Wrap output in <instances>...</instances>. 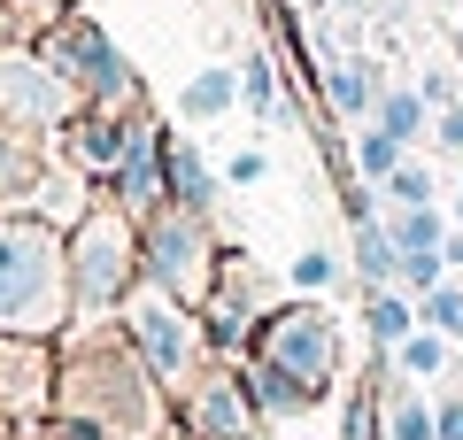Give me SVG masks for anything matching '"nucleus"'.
Listing matches in <instances>:
<instances>
[{
    "label": "nucleus",
    "instance_id": "obj_1",
    "mask_svg": "<svg viewBox=\"0 0 463 440\" xmlns=\"http://www.w3.org/2000/svg\"><path fill=\"white\" fill-rule=\"evenodd\" d=\"M54 356L62 371H54V409L39 440H185L178 394L132 348L124 317H78L54 340Z\"/></svg>",
    "mask_w": 463,
    "mask_h": 440
},
{
    "label": "nucleus",
    "instance_id": "obj_2",
    "mask_svg": "<svg viewBox=\"0 0 463 440\" xmlns=\"http://www.w3.org/2000/svg\"><path fill=\"white\" fill-rule=\"evenodd\" d=\"M70 317V232L32 209L0 216V332L62 340Z\"/></svg>",
    "mask_w": 463,
    "mask_h": 440
},
{
    "label": "nucleus",
    "instance_id": "obj_3",
    "mask_svg": "<svg viewBox=\"0 0 463 440\" xmlns=\"http://www.w3.org/2000/svg\"><path fill=\"white\" fill-rule=\"evenodd\" d=\"M32 47L70 78V93H78V100H100V109H139V100H147V78H139L132 54L109 39V24L85 16V8H70V0L39 16Z\"/></svg>",
    "mask_w": 463,
    "mask_h": 440
},
{
    "label": "nucleus",
    "instance_id": "obj_4",
    "mask_svg": "<svg viewBox=\"0 0 463 440\" xmlns=\"http://www.w3.org/2000/svg\"><path fill=\"white\" fill-rule=\"evenodd\" d=\"M132 286H139V216L116 209V201H93L70 225V310L78 317H116Z\"/></svg>",
    "mask_w": 463,
    "mask_h": 440
},
{
    "label": "nucleus",
    "instance_id": "obj_5",
    "mask_svg": "<svg viewBox=\"0 0 463 440\" xmlns=\"http://www.w3.org/2000/svg\"><path fill=\"white\" fill-rule=\"evenodd\" d=\"M216 263H224V240H216V209H185V201H163V209L139 216V278L163 293H178L185 310H201L216 286Z\"/></svg>",
    "mask_w": 463,
    "mask_h": 440
},
{
    "label": "nucleus",
    "instance_id": "obj_6",
    "mask_svg": "<svg viewBox=\"0 0 463 440\" xmlns=\"http://www.w3.org/2000/svg\"><path fill=\"white\" fill-rule=\"evenodd\" d=\"M248 356L286 363L294 378H309V387L332 402V394H340V378H347V325H340V310H332V301L294 293V301H270V317L255 325Z\"/></svg>",
    "mask_w": 463,
    "mask_h": 440
},
{
    "label": "nucleus",
    "instance_id": "obj_7",
    "mask_svg": "<svg viewBox=\"0 0 463 440\" xmlns=\"http://www.w3.org/2000/svg\"><path fill=\"white\" fill-rule=\"evenodd\" d=\"M124 332H132V348L163 371V387L178 394V387H194V371L209 363V340H201V310H185L178 293H163V286H147L139 278L132 293H124Z\"/></svg>",
    "mask_w": 463,
    "mask_h": 440
},
{
    "label": "nucleus",
    "instance_id": "obj_8",
    "mask_svg": "<svg viewBox=\"0 0 463 440\" xmlns=\"http://www.w3.org/2000/svg\"><path fill=\"white\" fill-rule=\"evenodd\" d=\"M70 116H78V93H70V78L32 47V39L0 47V131H32V139H54Z\"/></svg>",
    "mask_w": 463,
    "mask_h": 440
},
{
    "label": "nucleus",
    "instance_id": "obj_9",
    "mask_svg": "<svg viewBox=\"0 0 463 440\" xmlns=\"http://www.w3.org/2000/svg\"><path fill=\"white\" fill-rule=\"evenodd\" d=\"M263 317H270V278H263V263H255L248 247H224L216 286H209V301H201V340H209V356L240 363Z\"/></svg>",
    "mask_w": 463,
    "mask_h": 440
},
{
    "label": "nucleus",
    "instance_id": "obj_10",
    "mask_svg": "<svg viewBox=\"0 0 463 440\" xmlns=\"http://www.w3.org/2000/svg\"><path fill=\"white\" fill-rule=\"evenodd\" d=\"M178 425L185 440H263V409H255L248 378H240V363L209 356L194 371V387H178Z\"/></svg>",
    "mask_w": 463,
    "mask_h": 440
},
{
    "label": "nucleus",
    "instance_id": "obj_11",
    "mask_svg": "<svg viewBox=\"0 0 463 440\" xmlns=\"http://www.w3.org/2000/svg\"><path fill=\"white\" fill-rule=\"evenodd\" d=\"M100 201H116V209H132V216H147V209L170 201V124L155 109H139L132 139H124V163L109 170Z\"/></svg>",
    "mask_w": 463,
    "mask_h": 440
},
{
    "label": "nucleus",
    "instance_id": "obj_12",
    "mask_svg": "<svg viewBox=\"0 0 463 440\" xmlns=\"http://www.w3.org/2000/svg\"><path fill=\"white\" fill-rule=\"evenodd\" d=\"M139 109H155V100H139ZM139 109H100V100H78V116L54 131V163H70V170H85L93 186H109V170L124 163V139H132Z\"/></svg>",
    "mask_w": 463,
    "mask_h": 440
},
{
    "label": "nucleus",
    "instance_id": "obj_13",
    "mask_svg": "<svg viewBox=\"0 0 463 440\" xmlns=\"http://www.w3.org/2000/svg\"><path fill=\"white\" fill-rule=\"evenodd\" d=\"M54 371H62L54 340H24V332H0V409H8V417L47 425V409H54Z\"/></svg>",
    "mask_w": 463,
    "mask_h": 440
},
{
    "label": "nucleus",
    "instance_id": "obj_14",
    "mask_svg": "<svg viewBox=\"0 0 463 440\" xmlns=\"http://www.w3.org/2000/svg\"><path fill=\"white\" fill-rule=\"evenodd\" d=\"M240 378H248V394H255V409H263L270 425H286V417H309L325 394L309 387V378H294L286 363H270V356H240Z\"/></svg>",
    "mask_w": 463,
    "mask_h": 440
},
{
    "label": "nucleus",
    "instance_id": "obj_15",
    "mask_svg": "<svg viewBox=\"0 0 463 440\" xmlns=\"http://www.w3.org/2000/svg\"><path fill=\"white\" fill-rule=\"evenodd\" d=\"M317 93H325V109H340L347 124H371V109H379V70L364 62V54H332V62H317Z\"/></svg>",
    "mask_w": 463,
    "mask_h": 440
},
{
    "label": "nucleus",
    "instance_id": "obj_16",
    "mask_svg": "<svg viewBox=\"0 0 463 440\" xmlns=\"http://www.w3.org/2000/svg\"><path fill=\"white\" fill-rule=\"evenodd\" d=\"M379 363H394V378H417V387H440V378H456V371H463V348L448 340V332L417 325L410 340H402L394 356H379Z\"/></svg>",
    "mask_w": 463,
    "mask_h": 440
},
{
    "label": "nucleus",
    "instance_id": "obj_17",
    "mask_svg": "<svg viewBox=\"0 0 463 440\" xmlns=\"http://www.w3.org/2000/svg\"><path fill=\"white\" fill-rule=\"evenodd\" d=\"M355 240H347V271H355V286H394V263H402V247H394V232H386V209L379 216H364V225H347Z\"/></svg>",
    "mask_w": 463,
    "mask_h": 440
},
{
    "label": "nucleus",
    "instance_id": "obj_18",
    "mask_svg": "<svg viewBox=\"0 0 463 440\" xmlns=\"http://www.w3.org/2000/svg\"><path fill=\"white\" fill-rule=\"evenodd\" d=\"M417 325H425V317H417V293H402V286H371L364 293V332H371L379 356H394Z\"/></svg>",
    "mask_w": 463,
    "mask_h": 440
},
{
    "label": "nucleus",
    "instance_id": "obj_19",
    "mask_svg": "<svg viewBox=\"0 0 463 440\" xmlns=\"http://www.w3.org/2000/svg\"><path fill=\"white\" fill-rule=\"evenodd\" d=\"M379 425H386V440H440L432 394L417 387V378H402V387H379Z\"/></svg>",
    "mask_w": 463,
    "mask_h": 440
},
{
    "label": "nucleus",
    "instance_id": "obj_20",
    "mask_svg": "<svg viewBox=\"0 0 463 440\" xmlns=\"http://www.w3.org/2000/svg\"><path fill=\"white\" fill-rule=\"evenodd\" d=\"M371 124H379L386 139H402V147H425L432 139V100L417 93V85H386L379 109H371Z\"/></svg>",
    "mask_w": 463,
    "mask_h": 440
},
{
    "label": "nucleus",
    "instance_id": "obj_21",
    "mask_svg": "<svg viewBox=\"0 0 463 440\" xmlns=\"http://www.w3.org/2000/svg\"><path fill=\"white\" fill-rule=\"evenodd\" d=\"M216 186H224V170H209V155L170 131V201H185V209H216Z\"/></svg>",
    "mask_w": 463,
    "mask_h": 440
},
{
    "label": "nucleus",
    "instance_id": "obj_22",
    "mask_svg": "<svg viewBox=\"0 0 463 440\" xmlns=\"http://www.w3.org/2000/svg\"><path fill=\"white\" fill-rule=\"evenodd\" d=\"M232 109H240V70H224V62H209V70L178 93V116H185V124H216V116H232Z\"/></svg>",
    "mask_w": 463,
    "mask_h": 440
},
{
    "label": "nucleus",
    "instance_id": "obj_23",
    "mask_svg": "<svg viewBox=\"0 0 463 440\" xmlns=\"http://www.w3.org/2000/svg\"><path fill=\"white\" fill-rule=\"evenodd\" d=\"M240 109L255 116V124H270V116H286V78H279V62H270L263 47L240 62Z\"/></svg>",
    "mask_w": 463,
    "mask_h": 440
},
{
    "label": "nucleus",
    "instance_id": "obj_24",
    "mask_svg": "<svg viewBox=\"0 0 463 440\" xmlns=\"http://www.w3.org/2000/svg\"><path fill=\"white\" fill-rule=\"evenodd\" d=\"M386 232H394L402 255H417V247H448L456 216H448V201H425V209H386Z\"/></svg>",
    "mask_w": 463,
    "mask_h": 440
},
{
    "label": "nucleus",
    "instance_id": "obj_25",
    "mask_svg": "<svg viewBox=\"0 0 463 440\" xmlns=\"http://www.w3.org/2000/svg\"><path fill=\"white\" fill-rule=\"evenodd\" d=\"M347 278H355V271H347V255H332V247H301V255L286 263V286H294V293H317V301H332Z\"/></svg>",
    "mask_w": 463,
    "mask_h": 440
},
{
    "label": "nucleus",
    "instance_id": "obj_26",
    "mask_svg": "<svg viewBox=\"0 0 463 440\" xmlns=\"http://www.w3.org/2000/svg\"><path fill=\"white\" fill-rule=\"evenodd\" d=\"M402 155H417V147L386 139L379 124H355V131H347V170H355V178H371V186H386V170H394Z\"/></svg>",
    "mask_w": 463,
    "mask_h": 440
},
{
    "label": "nucleus",
    "instance_id": "obj_27",
    "mask_svg": "<svg viewBox=\"0 0 463 440\" xmlns=\"http://www.w3.org/2000/svg\"><path fill=\"white\" fill-rule=\"evenodd\" d=\"M379 201H386V209H425V201H440V178H432V163H425V155H402V163L386 170Z\"/></svg>",
    "mask_w": 463,
    "mask_h": 440
},
{
    "label": "nucleus",
    "instance_id": "obj_28",
    "mask_svg": "<svg viewBox=\"0 0 463 440\" xmlns=\"http://www.w3.org/2000/svg\"><path fill=\"white\" fill-rule=\"evenodd\" d=\"M417 317H425V325H432V332H448V340H456V348H463V278H456V271H448V278H440V286H432V293H425V301H417Z\"/></svg>",
    "mask_w": 463,
    "mask_h": 440
},
{
    "label": "nucleus",
    "instance_id": "obj_29",
    "mask_svg": "<svg viewBox=\"0 0 463 440\" xmlns=\"http://www.w3.org/2000/svg\"><path fill=\"white\" fill-rule=\"evenodd\" d=\"M340 440H386V425H379V387H347V394H340Z\"/></svg>",
    "mask_w": 463,
    "mask_h": 440
},
{
    "label": "nucleus",
    "instance_id": "obj_30",
    "mask_svg": "<svg viewBox=\"0 0 463 440\" xmlns=\"http://www.w3.org/2000/svg\"><path fill=\"white\" fill-rule=\"evenodd\" d=\"M440 278H448V247H417V255H402V263H394V286H402V293H417V301H425Z\"/></svg>",
    "mask_w": 463,
    "mask_h": 440
},
{
    "label": "nucleus",
    "instance_id": "obj_31",
    "mask_svg": "<svg viewBox=\"0 0 463 440\" xmlns=\"http://www.w3.org/2000/svg\"><path fill=\"white\" fill-rule=\"evenodd\" d=\"M425 147H440L448 163H463V100H448V109H432V139Z\"/></svg>",
    "mask_w": 463,
    "mask_h": 440
},
{
    "label": "nucleus",
    "instance_id": "obj_32",
    "mask_svg": "<svg viewBox=\"0 0 463 440\" xmlns=\"http://www.w3.org/2000/svg\"><path fill=\"white\" fill-rule=\"evenodd\" d=\"M263 178H270V155H263V147H240V155L224 163V186H263Z\"/></svg>",
    "mask_w": 463,
    "mask_h": 440
},
{
    "label": "nucleus",
    "instance_id": "obj_33",
    "mask_svg": "<svg viewBox=\"0 0 463 440\" xmlns=\"http://www.w3.org/2000/svg\"><path fill=\"white\" fill-rule=\"evenodd\" d=\"M432 417H440V440H463V387L432 394Z\"/></svg>",
    "mask_w": 463,
    "mask_h": 440
},
{
    "label": "nucleus",
    "instance_id": "obj_34",
    "mask_svg": "<svg viewBox=\"0 0 463 440\" xmlns=\"http://www.w3.org/2000/svg\"><path fill=\"white\" fill-rule=\"evenodd\" d=\"M417 93H425L432 109H448V100H456V78H448V70H425V78H417Z\"/></svg>",
    "mask_w": 463,
    "mask_h": 440
},
{
    "label": "nucleus",
    "instance_id": "obj_35",
    "mask_svg": "<svg viewBox=\"0 0 463 440\" xmlns=\"http://www.w3.org/2000/svg\"><path fill=\"white\" fill-rule=\"evenodd\" d=\"M0 440H39V425H24V417H8V409H0Z\"/></svg>",
    "mask_w": 463,
    "mask_h": 440
},
{
    "label": "nucleus",
    "instance_id": "obj_36",
    "mask_svg": "<svg viewBox=\"0 0 463 440\" xmlns=\"http://www.w3.org/2000/svg\"><path fill=\"white\" fill-rule=\"evenodd\" d=\"M448 271H456V278H463V225H456V232H448Z\"/></svg>",
    "mask_w": 463,
    "mask_h": 440
},
{
    "label": "nucleus",
    "instance_id": "obj_37",
    "mask_svg": "<svg viewBox=\"0 0 463 440\" xmlns=\"http://www.w3.org/2000/svg\"><path fill=\"white\" fill-rule=\"evenodd\" d=\"M24 8H47V0H24ZM54 8H62V0H54Z\"/></svg>",
    "mask_w": 463,
    "mask_h": 440
}]
</instances>
